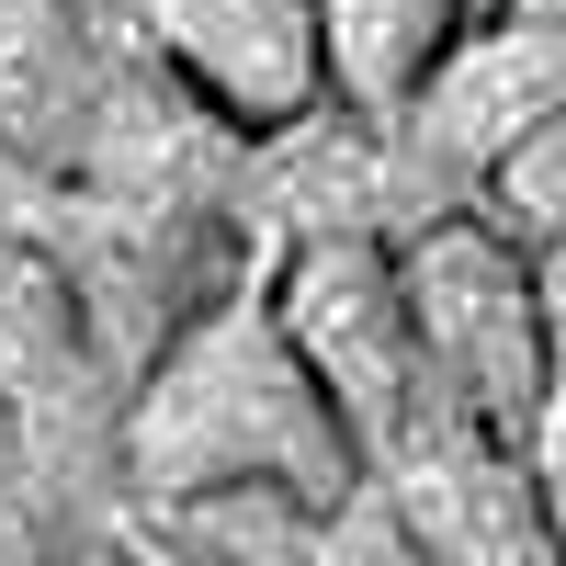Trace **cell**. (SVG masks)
I'll return each instance as SVG.
<instances>
[{"mask_svg": "<svg viewBox=\"0 0 566 566\" xmlns=\"http://www.w3.org/2000/svg\"><path fill=\"white\" fill-rule=\"evenodd\" d=\"M125 23H136L148 57L181 69V91H193L205 114H227L239 136L317 125V103H328L306 0H125Z\"/></svg>", "mask_w": 566, "mask_h": 566, "instance_id": "obj_5", "label": "cell"}, {"mask_svg": "<svg viewBox=\"0 0 566 566\" xmlns=\"http://www.w3.org/2000/svg\"><path fill=\"white\" fill-rule=\"evenodd\" d=\"M419 566H555V488L442 397H408L397 442L374 453Z\"/></svg>", "mask_w": 566, "mask_h": 566, "instance_id": "obj_4", "label": "cell"}, {"mask_svg": "<svg viewBox=\"0 0 566 566\" xmlns=\"http://www.w3.org/2000/svg\"><path fill=\"white\" fill-rule=\"evenodd\" d=\"M317 12V80L328 103H352L363 125H386L408 103V80L453 45L464 0H306Z\"/></svg>", "mask_w": 566, "mask_h": 566, "instance_id": "obj_6", "label": "cell"}, {"mask_svg": "<svg viewBox=\"0 0 566 566\" xmlns=\"http://www.w3.org/2000/svg\"><path fill=\"white\" fill-rule=\"evenodd\" d=\"M80 374H91V306L69 261L23 227H0V408H45Z\"/></svg>", "mask_w": 566, "mask_h": 566, "instance_id": "obj_7", "label": "cell"}, {"mask_svg": "<svg viewBox=\"0 0 566 566\" xmlns=\"http://www.w3.org/2000/svg\"><path fill=\"white\" fill-rule=\"evenodd\" d=\"M283 352L306 363V386L328 397V419L352 431V453L374 464L397 442V419L419 397V340H408V283L397 250L374 227H328V239H295L283 261V295H272Z\"/></svg>", "mask_w": 566, "mask_h": 566, "instance_id": "obj_3", "label": "cell"}, {"mask_svg": "<svg viewBox=\"0 0 566 566\" xmlns=\"http://www.w3.org/2000/svg\"><path fill=\"white\" fill-rule=\"evenodd\" d=\"M408 340H419V397L499 431L510 453L555 488V261H522L476 216H419L408 250Z\"/></svg>", "mask_w": 566, "mask_h": 566, "instance_id": "obj_2", "label": "cell"}, {"mask_svg": "<svg viewBox=\"0 0 566 566\" xmlns=\"http://www.w3.org/2000/svg\"><path fill=\"white\" fill-rule=\"evenodd\" d=\"M352 476H363L352 431L328 419V397L306 386V363L283 352L272 306H250V295L205 306L125 397V488L148 510L205 499V488L340 499Z\"/></svg>", "mask_w": 566, "mask_h": 566, "instance_id": "obj_1", "label": "cell"}, {"mask_svg": "<svg viewBox=\"0 0 566 566\" xmlns=\"http://www.w3.org/2000/svg\"><path fill=\"white\" fill-rule=\"evenodd\" d=\"M464 12H488V0H464Z\"/></svg>", "mask_w": 566, "mask_h": 566, "instance_id": "obj_9", "label": "cell"}, {"mask_svg": "<svg viewBox=\"0 0 566 566\" xmlns=\"http://www.w3.org/2000/svg\"><path fill=\"white\" fill-rule=\"evenodd\" d=\"M464 216L476 227H499L522 261H555V239H566V114H544V125H522L510 148L476 170V193H464Z\"/></svg>", "mask_w": 566, "mask_h": 566, "instance_id": "obj_8", "label": "cell"}]
</instances>
